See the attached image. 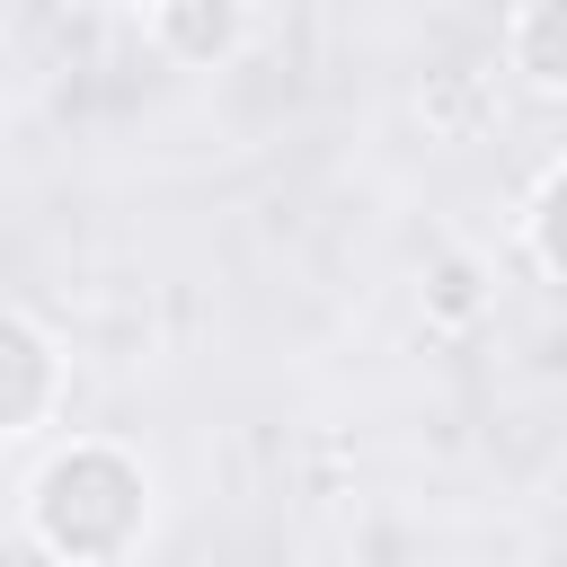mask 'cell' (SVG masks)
Here are the masks:
<instances>
[{
    "mask_svg": "<svg viewBox=\"0 0 567 567\" xmlns=\"http://www.w3.org/2000/svg\"><path fill=\"white\" fill-rule=\"evenodd\" d=\"M27 532L53 567H115L151 532V470L124 443L80 434L27 478Z\"/></svg>",
    "mask_w": 567,
    "mask_h": 567,
    "instance_id": "6da1fadb",
    "label": "cell"
},
{
    "mask_svg": "<svg viewBox=\"0 0 567 567\" xmlns=\"http://www.w3.org/2000/svg\"><path fill=\"white\" fill-rule=\"evenodd\" d=\"M53 408H62V346L27 310L0 301V443L35 434Z\"/></svg>",
    "mask_w": 567,
    "mask_h": 567,
    "instance_id": "7a4b0ae2",
    "label": "cell"
},
{
    "mask_svg": "<svg viewBox=\"0 0 567 567\" xmlns=\"http://www.w3.org/2000/svg\"><path fill=\"white\" fill-rule=\"evenodd\" d=\"M151 35H159L168 62L213 71V62H230L248 44V0H159L151 9Z\"/></svg>",
    "mask_w": 567,
    "mask_h": 567,
    "instance_id": "3957f363",
    "label": "cell"
},
{
    "mask_svg": "<svg viewBox=\"0 0 567 567\" xmlns=\"http://www.w3.org/2000/svg\"><path fill=\"white\" fill-rule=\"evenodd\" d=\"M505 62L523 71V89L558 97L567 89V0H523L505 27Z\"/></svg>",
    "mask_w": 567,
    "mask_h": 567,
    "instance_id": "277c9868",
    "label": "cell"
},
{
    "mask_svg": "<svg viewBox=\"0 0 567 567\" xmlns=\"http://www.w3.org/2000/svg\"><path fill=\"white\" fill-rule=\"evenodd\" d=\"M514 239H523L532 275H540V284H558V159H540V168H532V195H523V213H514Z\"/></svg>",
    "mask_w": 567,
    "mask_h": 567,
    "instance_id": "5b68a950",
    "label": "cell"
},
{
    "mask_svg": "<svg viewBox=\"0 0 567 567\" xmlns=\"http://www.w3.org/2000/svg\"><path fill=\"white\" fill-rule=\"evenodd\" d=\"M470 301H478V292H470V266H443V275H434V310H443V319H461Z\"/></svg>",
    "mask_w": 567,
    "mask_h": 567,
    "instance_id": "8992f818",
    "label": "cell"
},
{
    "mask_svg": "<svg viewBox=\"0 0 567 567\" xmlns=\"http://www.w3.org/2000/svg\"><path fill=\"white\" fill-rule=\"evenodd\" d=\"M124 9H159V0H124Z\"/></svg>",
    "mask_w": 567,
    "mask_h": 567,
    "instance_id": "52a82bcc",
    "label": "cell"
}]
</instances>
